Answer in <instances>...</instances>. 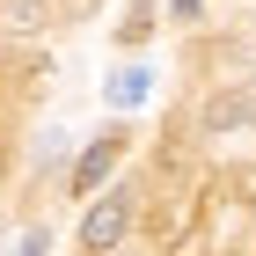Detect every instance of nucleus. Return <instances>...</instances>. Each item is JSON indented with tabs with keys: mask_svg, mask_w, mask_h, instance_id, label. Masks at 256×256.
I'll return each instance as SVG.
<instances>
[{
	"mask_svg": "<svg viewBox=\"0 0 256 256\" xmlns=\"http://www.w3.org/2000/svg\"><path fill=\"white\" fill-rule=\"evenodd\" d=\"M124 234H132V190H110L96 212L80 220V242H88V249H118Z\"/></svg>",
	"mask_w": 256,
	"mask_h": 256,
	"instance_id": "obj_1",
	"label": "nucleus"
},
{
	"mask_svg": "<svg viewBox=\"0 0 256 256\" xmlns=\"http://www.w3.org/2000/svg\"><path fill=\"white\" fill-rule=\"evenodd\" d=\"M110 168H118V139H96V146L80 154V168H74V190H96Z\"/></svg>",
	"mask_w": 256,
	"mask_h": 256,
	"instance_id": "obj_2",
	"label": "nucleus"
},
{
	"mask_svg": "<svg viewBox=\"0 0 256 256\" xmlns=\"http://www.w3.org/2000/svg\"><path fill=\"white\" fill-rule=\"evenodd\" d=\"M205 124H256V88H242V96H212V110H205Z\"/></svg>",
	"mask_w": 256,
	"mask_h": 256,
	"instance_id": "obj_3",
	"label": "nucleus"
},
{
	"mask_svg": "<svg viewBox=\"0 0 256 256\" xmlns=\"http://www.w3.org/2000/svg\"><path fill=\"white\" fill-rule=\"evenodd\" d=\"M146 88H154V74H146V66L110 74V102H118V110H139V102H146Z\"/></svg>",
	"mask_w": 256,
	"mask_h": 256,
	"instance_id": "obj_4",
	"label": "nucleus"
},
{
	"mask_svg": "<svg viewBox=\"0 0 256 256\" xmlns=\"http://www.w3.org/2000/svg\"><path fill=\"white\" fill-rule=\"evenodd\" d=\"M146 22H154V8H146V0H139L132 15H124V37H132V44H139V37H146Z\"/></svg>",
	"mask_w": 256,
	"mask_h": 256,
	"instance_id": "obj_5",
	"label": "nucleus"
},
{
	"mask_svg": "<svg viewBox=\"0 0 256 256\" xmlns=\"http://www.w3.org/2000/svg\"><path fill=\"white\" fill-rule=\"evenodd\" d=\"M168 8H176V22H190L198 8H205V0H168Z\"/></svg>",
	"mask_w": 256,
	"mask_h": 256,
	"instance_id": "obj_6",
	"label": "nucleus"
}]
</instances>
